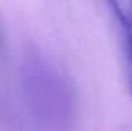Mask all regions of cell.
<instances>
[{"instance_id":"obj_2","label":"cell","mask_w":132,"mask_h":131,"mask_svg":"<svg viewBox=\"0 0 132 131\" xmlns=\"http://www.w3.org/2000/svg\"><path fill=\"white\" fill-rule=\"evenodd\" d=\"M108 5L111 6L112 16L117 23L125 59L126 82L132 96V2H109Z\"/></svg>"},{"instance_id":"obj_1","label":"cell","mask_w":132,"mask_h":131,"mask_svg":"<svg viewBox=\"0 0 132 131\" xmlns=\"http://www.w3.org/2000/svg\"><path fill=\"white\" fill-rule=\"evenodd\" d=\"M25 91L29 110L43 131H69L75 100L71 83L51 62L32 56L25 63Z\"/></svg>"}]
</instances>
